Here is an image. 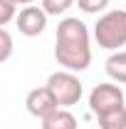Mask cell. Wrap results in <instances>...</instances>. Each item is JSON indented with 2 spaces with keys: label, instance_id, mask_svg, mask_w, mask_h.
Masks as SVG:
<instances>
[{
  "label": "cell",
  "instance_id": "cell-4",
  "mask_svg": "<svg viewBox=\"0 0 126 129\" xmlns=\"http://www.w3.org/2000/svg\"><path fill=\"white\" fill-rule=\"evenodd\" d=\"M126 107V97L121 92L119 84H111V82H101L96 84L94 89L89 92V109L101 117V114H109L114 109H121Z\"/></svg>",
  "mask_w": 126,
  "mask_h": 129
},
{
  "label": "cell",
  "instance_id": "cell-9",
  "mask_svg": "<svg viewBox=\"0 0 126 129\" xmlns=\"http://www.w3.org/2000/svg\"><path fill=\"white\" fill-rule=\"evenodd\" d=\"M96 122H99V129H126V107L101 114L96 117Z\"/></svg>",
  "mask_w": 126,
  "mask_h": 129
},
{
  "label": "cell",
  "instance_id": "cell-11",
  "mask_svg": "<svg viewBox=\"0 0 126 129\" xmlns=\"http://www.w3.org/2000/svg\"><path fill=\"white\" fill-rule=\"evenodd\" d=\"M79 10L87 13V15H99L109 8V0H77Z\"/></svg>",
  "mask_w": 126,
  "mask_h": 129
},
{
  "label": "cell",
  "instance_id": "cell-2",
  "mask_svg": "<svg viewBox=\"0 0 126 129\" xmlns=\"http://www.w3.org/2000/svg\"><path fill=\"white\" fill-rule=\"evenodd\" d=\"M94 40L104 50H116L126 45V10H109L96 20Z\"/></svg>",
  "mask_w": 126,
  "mask_h": 129
},
{
  "label": "cell",
  "instance_id": "cell-12",
  "mask_svg": "<svg viewBox=\"0 0 126 129\" xmlns=\"http://www.w3.org/2000/svg\"><path fill=\"white\" fill-rule=\"evenodd\" d=\"M15 8L17 5L13 3V0H0V25H10V20L17 17Z\"/></svg>",
  "mask_w": 126,
  "mask_h": 129
},
{
  "label": "cell",
  "instance_id": "cell-13",
  "mask_svg": "<svg viewBox=\"0 0 126 129\" xmlns=\"http://www.w3.org/2000/svg\"><path fill=\"white\" fill-rule=\"evenodd\" d=\"M0 42H3V50H0V62H8V57H10V52H13V37H10V32L0 30Z\"/></svg>",
  "mask_w": 126,
  "mask_h": 129
},
{
  "label": "cell",
  "instance_id": "cell-5",
  "mask_svg": "<svg viewBox=\"0 0 126 129\" xmlns=\"http://www.w3.org/2000/svg\"><path fill=\"white\" fill-rule=\"evenodd\" d=\"M47 13L42 10V5H25L15 17V25L20 35H25V37H37V35H42L45 27H47Z\"/></svg>",
  "mask_w": 126,
  "mask_h": 129
},
{
  "label": "cell",
  "instance_id": "cell-3",
  "mask_svg": "<svg viewBox=\"0 0 126 129\" xmlns=\"http://www.w3.org/2000/svg\"><path fill=\"white\" fill-rule=\"evenodd\" d=\"M47 87L52 89V94L57 99V104L64 107V109H69L72 104H77L79 99H82V82L74 72H69V70H59V72H52L47 80Z\"/></svg>",
  "mask_w": 126,
  "mask_h": 129
},
{
  "label": "cell",
  "instance_id": "cell-7",
  "mask_svg": "<svg viewBox=\"0 0 126 129\" xmlns=\"http://www.w3.org/2000/svg\"><path fill=\"white\" fill-rule=\"evenodd\" d=\"M104 70H106L109 80H114L116 84H126V52L124 50L111 52L106 64H104Z\"/></svg>",
  "mask_w": 126,
  "mask_h": 129
},
{
  "label": "cell",
  "instance_id": "cell-8",
  "mask_svg": "<svg viewBox=\"0 0 126 129\" xmlns=\"http://www.w3.org/2000/svg\"><path fill=\"white\" fill-rule=\"evenodd\" d=\"M42 129H77V117L69 109L59 107L57 112H52L49 117L42 119Z\"/></svg>",
  "mask_w": 126,
  "mask_h": 129
},
{
  "label": "cell",
  "instance_id": "cell-14",
  "mask_svg": "<svg viewBox=\"0 0 126 129\" xmlns=\"http://www.w3.org/2000/svg\"><path fill=\"white\" fill-rule=\"evenodd\" d=\"M13 3H15V5H32L35 0H13Z\"/></svg>",
  "mask_w": 126,
  "mask_h": 129
},
{
  "label": "cell",
  "instance_id": "cell-10",
  "mask_svg": "<svg viewBox=\"0 0 126 129\" xmlns=\"http://www.w3.org/2000/svg\"><path fill=\"white\" fill-rule=\"evenodd\" d=\"M74 3H77V0H42V10H45L47 15H62Z\"/></svg>",
  "mask_w": 126,
  "mask_h": 129
},
{
  "label": "cell",
  "instance_id": "cell-6",
  "mask_svg": "<svg viewBox=\"0 0 126 129\" xmlns=\"http://www.w3.org/2000/svg\"><path fill=\"white\" fill-rule=\"evenodd\" d=\"M25 107H27V112H30L32 117H37V119H45V117H49L52 112L59 109V104H57V99H54V94H52V89H49L47 84L30 89L27 97H25Z\"/></svg>",
  "mask_w": 126,
  "mask_h": 129
},
{
  "label": "cell",
  "instance_id": "cell-1",
  "mask_svg": "<svg viewBox=\"0 0 126 129\" xmlns=\"http://www.w3.org/2000/svg\"><path fill=\"white\" fill-rule=\"evenodd\" d=\"M54 57L69 72H84L92 64V40L89 30L79 17H64L57 25Z\"/></svg>",
  "mask_w": 126,
  "mask_h": 129
}]
</instances>
